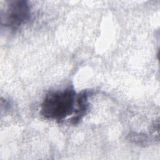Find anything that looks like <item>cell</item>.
<instances>
[{
  "instance_id": "1",
  "label": "cell",
  "mask_w": 160,
  "mask_h": 160,
  "mask_svg": "<svg viewBox=\"0 0 160 160\" xmlns=\"http://www.w3.org/2000/svg\"><path fill=\"white\" fill-rule=\"evenodd\" d=\"M77 94L72 87L48 92L41 105V114L47 119L58 122L72 115Z\"/></svg>"
},
{
  "instance_id": "2",
  "label": "cell",
  "mask_w": 160,
  "mask_h": 160,
  "mask_svg": "<svg viewBox=\"0 0 160 160\" xmlns=\"http://www.w3.org/2000/svg\"><path fill=\"white\" fill-rule=\"evenodd\" d=\"M31 16V7L27 1H10L1 16V22L6 28L15 31L27 24Z\"/></svg>"
},
{
  "instance_id": "3",
  "label": "cell",
  "mask_w": 160,
  "mask_h": 160,
  "mask_svg": "<svg viewBox=\"0 0 160 160\" xmlns=\"http://www.w3.org/2000/svg\"><path fill=\"white\" fill-rule=\"evenodd\" d=\"M91 92L88 90H83L77 94L75 109L72 116L68 120L71 124H78L86 114L89 108V96Z\"/></svg>"
},
{
  "instance_id": "4",
  "label": "cell",
  "mask_w": 160,
  "mask_h": 160,
  "mask_svg": "<svg viewBox=\"0 0 160 160\" xmlns=\"http://www.w3.org/2000/svg\"><path fill=\"white\" fill-rule=\"evenodd\" d=\"M128 137L131 142L138 144H146L148 141V137L145 134L133 132L132 134H129Z\"/></svg>"
}]
</instances>
